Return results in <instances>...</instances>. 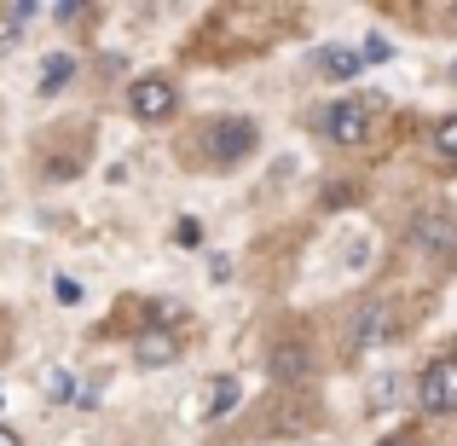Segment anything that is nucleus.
Segmentation results:
<instances>
[{
	"label": "nucleus",
	"instance_id": "20e7f679",
	"mask_svg": "<svg viewBox=\"0 0 457 446\" xmlns=\"http://www.w3.org/2000/svg\"><path fill=\"white\" fill-rule=\"evenodd\" d=\"M174 354H179V342H174V331H162V324H145V331L134 336V359H139L145 371L174 366Z\"/></svg>",
	"mask_w": 457,
	"mask_h": 446
},
{
	"label": "nucleus",
	"instance_id": "f8f14e48",
	"mask_svg": "<svg viewBox=\"0 0 457 446\" xmlns=\"http://www.w3.org/2000/svg\"><path fill=\"white\" fill-rule=\"evenodd\" d=\"M359 58H365V64H388V58H394V41L370 35V41H365V53H359Z\"/></svg>",
	"mask_w": 457,
	"mask_h": 446
},
{
	"label": "nucleus",
	"instance_id": "4468645a",
	"mask_svg": "<svg viewBox=\"0 0 457 446\" xmlns=\"http://www.w3.org/2000/svg\"><path fill=\"white\" fill-rule=\"evenodd\" d=\"M53 296H58V301H81V284H76V279H58Z\"/></svg>",
	"mask_w": 457,
	"mask_h": 446
},
{
	"label": "nucleus",
	"instance_id": "39448f33",
	"mask_svg": "<svg viewBox=\"0 0 457 446\" xmlns=\"http://www.w3.org/2000/svg\"><path fill=\"white\" fill-rule=\"evenodd\" d=\"M209 134H214V156H220V163H237V156L255 151V122H244V116H237V122H214Z\"/></svg>",
	"mask_w": 457,
	"mask_h": 446
},
{
	"label": "nucleus",
	"instance_id": "9b49d317",
	"mask_svg": "<svg viewBox=\"0 0 457 446\" xmlns=\"http://www.w3.org/2000/svg\"><path fill=\"white\" fill-rule=\"evenodd\" d=\"M174 238H179L186 249H197V244H203V221H197V215H179V221H174Z\"/></svg>",
	"mask_w": 457,
	"mask_h": 446
},
{
	"label": "nucleus",
	"instance_id": "6e6552de",
	"mask_svg": "<svg viewBox=\"0 0 457 446\" xmlns=\"http://www.w3.org/2000/svg\"><path fill=\"white\" fill-rule=\"evenodd\" d=\"M417 244H428V249H457V232L440 221V215H423V221H417Z\"/></svg>",
	"mask_w": 457,
	"mask_h": 446
},
{
	"label": "nucleus",
	"instance_id": "7ed1b4c3",
	"mask_svg": "<svg viewBox=\"0 0 457 446\" xmlns=\"http://www.w3.org/2000/svg\"><path fill=\"white\" fill-rule=\"evenodd\" d=\"M365 128H370V116H365V105H330V111H324V134L336 139V146H359V139H365Z\"/></svg>",
	"mask_w": 457,
	"mask_h": 446
},
{
	"label": "nucleus",
	"instance_id": "423d86ee",
	"mask_svg": "<svg viewBox=\"0 0 457 446\" xmlns=\"http://www.w3.org/2000/svg\"><path fill=\"white\" fill-rule=\"evenodd\" d=\"M359 64H365V58H359L353 46H324V53H319V70H324L330 81H347V76H359Z\"/></svg>",
	"mask_w": 457,
	"mask_h": 446
},
{
	"label": "nucleus",
	"instance_id": "ddd939ff",
	"mask_svg": "<svg viewBox=\"0 0 457 446\" xmlns=\"http://www.w3.org/2000/svg\"><path fill=\"white\" fill-rule=\"evenodd\" d=\"M435 146H440V151H446V156H452V163H457V116H446V122H440V134H435Z\"/></svg>",
	"mask_w": 457,
	"mask_h": 446
},
{
	"label": "nucleus",
	"instance_id": "9d476101",
	"mask_svg": "<svg viewBox=\"0 0 457 446\" xmlns=\"http://www.w3.org/2000/svg\"><path fill=\"white\" fill-rule=\"evenodd\" d=\"M70 76H76V58H64V53H58V58H46V70H41V93H58Z\"/></svg>",
	"mask_w": 457,
	"mask_h": 446
},
{
	"label": "nucleus",
	"instance_id": "1a4fd4ad",
	"mask_svg": "<svg viewBox=\"0 0 457 446\" xmlns=\"http://www.w3.org/2000/svg\"><path fill=\"white\" fill-rule=\"evenodd\" d=\"M232 406H237V377H220L209 389V400H203V417H226Z\"/></svg>",
	"mask_w": 457,
	"mask_h": 446
},
{
	"label": "nucleus",
	"instance_id": "2eb2a0df",
	"mask_svg": "<svg viewBox=\"0 0 457 446\" xmlns=\"http://www.w3.org/2000/svg\"><path fill=\"white\" fill-rule=\"evenodd\" d=\"M209 279H214V284H226V279H232V261L214 256V261H209Z\"/></svg>",
	"mask_w": 457,
	"mask_h": 446
},
{
	"label": "nucleus",
	"instance_id": "dca6fc26",
	"mask_svg": "<svg viewBox=\"0 0 457 446\" xmlns=\"http://www.w3.org/2000/svg\"><path fill=\"white\" fill-rule=\"evenodd\" d=\"M0 446H23V441H18V435H12V429H6V424H0Z\"/></svg>",
	"mask_w": 457,
	"mask_h": 446
},
{
	"label": "nucleus",
	"instance_id": "f257e3e1",
	"mask_svg": "<svg viewBox=\"0 0 457 446\" xmlns=\"http://www.w3.org/2000/svg\"><path fill=\"white\" fill-rule=\"evenodd\" d=\"M174 99H179V93H174L168 76H139L134 88H128V105H134L139 122H162V116L174 111Z\"/></svg>",
	"mask_w": 457,
	"mask_h": 446
},
{
	"label": "nucleus",
	"instance_id": "0eeeda50",
	"mask_svg": "<svg viewBox=\"0 0 457 446\" xmlns=\"http://www.w3.org/2000/svg\"><path fill=\"white\" fill-rule=\"evenodd\" d=\"M267 366H272V377L295 383V377L307 371V348H302V342H278V348H272V359H267Z\"/></svg>",
	"mask_w": 457,
	"mask_h": 446
},
{
	"label": "nucleus",
	"instance_id": "f03ea898",
	"mask_svg": "<svg viewBox=\"0 0 457 446\" xmlns=\"http://www.w3.org/2000/svg\"><path fill=\"white\" fill-rule=\"evenodd\" d=\"M423 406L428 412H457V359H435V366L423 371Z\"/></svg>",
	"mask_w": 457,
	"mask_h": 446
},
{
	"label": "nucleus",
	"instance_id": "f3484780",
	"mask_svg": "<svg viewBox=\"0 0 457 446\" xmlns=\"http://www.w3.org/2000/svg\"><path fill=\"white\" fill-rule=\"evenodd\" d=\"M382 446H411V441H382Z\"/></svg>",
	"mask_w": 457,
	"mask_h": 446
}]
</instances>
